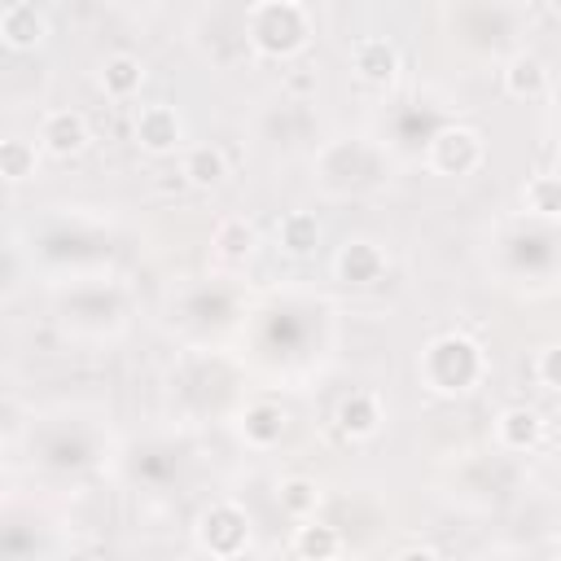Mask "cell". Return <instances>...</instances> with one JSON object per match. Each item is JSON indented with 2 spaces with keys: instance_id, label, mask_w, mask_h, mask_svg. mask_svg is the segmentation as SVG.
Instances as JSON below:
<instances>
[{
  "instance_id": "1",
  "label": "cell",
  "mask_w": 561,
  "mask_h": 561,
  "mask_svg": "<svg viewBox=\"0 0 561 561\" xmlns=\"http://www.w3.org/2000/svg\"><path fill=\"white\" fill-rule=\"evenodd\" d=\"M482 373H486V355L465 333H438L421 351V377L438 394H465L482 381Z\"/></svg>"
},
{
  "instance_id": "2",
  "label": "cell",
  "mask_w": 561,
  "mask_h": 561,
  "mask_svg": "<svg viewBox=\"0 0 561 561\" xmlns=\"http://www.w3.org/2000/svg\"><path fill=\"white\" fill-rule=\"evenodd\" d=\"M307 31H311V13L307 4L294 0H267L245 13V39L259 57H294L307 44Z\"/></svg>"
},
{
  "instance_id": "3",
  "label": "cell",
  "mask_w": 561,
  "mask_h": 561,
  "mask_svg": "<svg viewBox=\"0 0 561 561\" xmlns=\"http://www.w3.org/2000/svg\"><path fill=\"white\" fill-rule=\"evenodd\" d=\"M430 167L438 175H469V171H478L482 167V136L473 127H460V123L438 127L430 136Z\"/></svg>"
},
{
  "instance_id": "4",
  "label": "cell",
  "mask_w": 561,
  "mask_h": 561,
  "mask_svg": "<svg viewBox=\"0 0 561 561\" xmlns=\"http://www.w3.org/2000/svg\"><path fill=\"white\" fill-rule=\"evenodd\" d=\"M197 543L210 552V557H237L245 543H250V522H245V513L237 508V504H215V508H206L202 513V522H197Z\"/></svg>"
},
{
  "instance_id": "5",
  "label": "cell",
  "mask_w": 561,
  "mask_h": 561,
  "mask_svg": "<svg viewBox=\"0 0 561 561\" xmlns=\"http://www.w3.org/2000/svg\"><path fill=\"white\" fill-rule=\"evenodd\" d=\"M136 145L145 149V153H153V158H162V153H175L180 145H184V123H180V114L171 110V105H140V114H136Z\"/></svg>"
},
{
  "instance_id": "6",
  "label": "cell",
  "mask_w": 561,
  "mask_h": 561,
  "mask_svg": "<svg viewBox=\"0 0 561 561\" xmlns=\"http://www.w3.org/2000/svg\"><path fill=\"white\" fill-rule=\"evenodd\" d=\"M88 145V118L79 110H48L39 118V149L53 158H75Z\"/></svg>"
},
{
  "instance_id": "7",
  "label": "cell",
  "mask_w": 561,
  "mask_h": 561,
  "mask_svg": "<svg viewBox=\"0 0 561 561\" xmlns=\"http://www.w3.org/2000/svg\"><path fill=\"white\" fill-rule=\"evenodd\" d=\"M351 66H355V75H359L364 83L386 88V83H394V75H399V48H394L386 35H364V39H355V48H351Z\"/></svg>"
},
{
  "instance_id": "8",
  "label": "cell",
  "mask_w": 561,
  "mask_h": 561,
  "mask_svg": "<svg viewBox=\"0 0 561 561\" xmlns=\"http://www.w3.org/2000/svg\"><path fill=\"white\" fill-rule=\"evenodd\" d=\"M0 39H4L9 48H18V53L44 44V39H48V13L35 9L31 0L4 4V9H0Z\"/></svg>"
},
{
  "instance_id": "9",
  "label": "cell",
  "mask_w": 561,
  "mask_h": 561,
  "mask_svg": "<svg viewBox=\"0 0 561 561\" xmlns=\"http://www.w3.org/2000/svg\"><path fill=\"white\" fill-rule=\"evenodd\" d=\"M333 421H337V434L342 438H373L377 430H381V403H377V394H368V390H351L342 403H337V412H333Z\"/></svg>"
},
{
  "instance_id": "10",
  "label": "cell",
  "mask_w": 561,
  "mask_h": 561,
  "mask_svg": "<svg viewBox=\"0 0 561 561\" xmlns=\"http://www.w3.org/2000/svg\"><path fill=\"white\" fill-rule=\"evenodd\" d=\"M381 272H386V254H381L373 241L355 237V241H346V245L337 250V276H342L346 285H377Z\"/></svg>"
},
{
  "instance_id": "11",
  "label": "cell",
  "mask_w": 561,
  "mask_h": 561,
  "mask_svg": "<svg viewBox=\"0 0 561 561\" xmlns=\"http://www.w3.org/2000/svg\"><path fill=\"white\" fill-rule=\"evenodd\" d=\"M539 438H543V421L535 408H504L495 416V443L504 451H530L539 447Z\"/></svg>"
},
{
  "instance_id": "12",
  "label": "cell",
  "mask_w": 561,
  "mask_h": 561,
  "mask_svg": "<svg viewBox=\"0 0 561 561\" xmlns=\"http://www.w3.org/2000/svg\"><path fill=\"white\" fill-rule=\"evenodd\" d=\"M500 79H504V92H508V96L535 101V96H543V88H548V66H543L535 53H513V57L504 61Z\"/></svg>"
},
{
  "instance_id": "13",
  "label": "cell",
  "mask_w": 561,
  "mask_h": 561,
  "mask_svg": "<svg viewBox=\"0 0 561 561\" xmlns=\"http://www.w3.org/2000/svg\"><path fill=\"white\" fill-rule=\"evenodd\" d=\"M145 83V61L131 57V53H114L101 61V92L110 101H131Z\"/></svg>"
},
{
  "instance_id": "14",
  "label": "cell",
  "mask_w": 561,
  "mask_h": 561,
  "mask_svg": "<svg viewBox=\"0 0 561 561\" xmlns=\"http://www.w3.org/2000/svg\"><path fill=\"white\" fill-rule=\"evenodd\" d=\"M285 425H289L285 408L280 403H267V399L250 403L245 416H241V434H245L250 447H276L285 438Z\"/></svg>"
},
{
  "instance_id": "15",
  "label": "cell",
  "mask_w": 561,
  "mask_h": 561,
  "mask_svg": "<svg viewBox=\"0 0 561 561\" xmlns=\"http://www.w3.org/2000/svg\"><path fill=\"white\" fill-rule=\"evenodd\" d=\"M180 175H184V184H193V188H215V184H224V175H228V158H224L219 145H193V149L184 153V162H180Z\"/></svg>"
},
{
  "instance_id": "16",
  "label": "cell",
  "mask_w": 561,
  "mask_h": 561,
  "mask_svg": "<svg viewBox=\"0 0 561 561\" xmlns=\"http://www.w3.org/2000/svg\"><path fill=\"white\" fill-rule=\"evenodd\" d=\"M294 552H298V561H337L342 535H337L329 522L307 517V522H298V530H294Z\"/></svg>"
},
{
  "instance_id": "17",
  "label": "cell",
  "mask_w": 561,
  "mask_h": 561,
  "mask_svg": "<svg viewBox=\"0 0 561 561\" xmlns=\"http://www.w3.org/2000/svg\"><path fill=\"white\" fill-rule=\"evenodd\" d=\"M276 241H280L285 254L302 259V254H311V250L320 245V219H316L311 210H289V215H280V224H276Z\"/></svg>"
},
{
  "instance_id": "18",
  "label": "cell",
  "mask_w": 561,
  "mask_h": 561,
  "mask_svg": "<svg viewBox=\"0 0 561 561\" xmlns=\"http://www.w3.org/2000/svg\"><path fill=\"white\" fill-rule=\"evenodd\" d=\"M210 245H215V254H219L224 263H245V259L259 250V228H254L250 219H224V224L215 228Z\"/></svg>"
},
{
  "instance_id": "19",
  "label": "cell",
  "mask_w": 561,
  "mask_h": 561,
  "mask_svg": "<svg viewBox=\"0 0 561 561\" xmlns=\"http://www.w3.org/2000/svg\"><path fill=\"white\" fill-rule=\"evenodd\" d=\"M35 162H39V140H26V136H9L0 140V175L22 184L35 175Z\"/></svg>"
},
{
  "instance_id": "20",
  "label": "cell",
  "mask_w": 561,
  "mask_h": 561,
  "mask_svg": "<svg viewBox=\"0 0 561 561\" xmlns=\"http://www.w3.org/2000/svg\"><path fill=\"white\" fill-rule=\"evenodd\" d=\"M522 202H526V210H535L543 219H561V180L552 171L530 175L526 188H522Z\"/></svg>"
},
{
  "instance_id": "21",
  "label": "cell",
  "mask_w": 561,
  "mask_h": 561,
  "mask_svg": "<svg viewBox=\"0 0 561 561\" xmlns=\"http://www.w3.org/2000/svg\"><path fill=\"white\" fill-rule=\"evenodd\" d=\"M276 500H280V508H285L289 517L307 522V517H316V508H320V486H316L311 478H285L280 491H276Z\"/></svg>"
},
{
  "instance_id": "22",
  "label": "cell",
  "mask_w": 561,
  "mask_h": 561,
  "mask_svg": "<svg viewBox=\"0 0 561 561\" xmlns=\"http://www.w3.org/2000/svg\"><path fill=\"white\" fill-rule=\"evenodd\" d=\"M535 381L543 390H561V342H552L535 355Z\"/></svg>"
},
{
  "instance_id": "23",
  "label": "cell",
  "mask_w": 561,
  "mask_h": 561,
  "mask_svg": "<svg viewBox=\"0 0 561 561\" xmlns=\"http://www.w3.org/2000/svg\"><path fill=\"white\" fill-rule=\"evenodd\" d=\"M394 561H438V552L434 548H403Z\"/></svg>"
},
{
  "instance_id": "24",
  "label": "cell",
  "mask_w": 561,
  "mask_h": 561,
  "mask_svg": "<svg viewBox=\"0 0 561 561\" xmlns=\"http://www.w3.org/2000/svg\"><path fill=\"white\" fill-rule=\"evenodd\" d=\"M289 88H294V92H307V88H316V83H311L307 75H294V79H289Z\"/></svg>"
},
{
  "instance_id": "25",
  "label": "cell",
  "mask_w": 561,
  "mask_h": 561,
  "mask_svg": "<svg viewBox=\"0 0 561 561\" xmlns=\"http://www.w3.org/2000/svg\"><path fill=\"white\" fill-rule=\"evenodd\" d=\"M552 175H557V180H561V153H557V162H552Z\"/></svg>"
},
{
  "instance_id": "26",
  "label": "cell",
  "mask_w": 561,
  "mask_h": 561,
  "mask_svg": "<svg viewBox=\"0 0 561 561\" xmlns=\"http://www.w3.org/2000/svg\"><path fill=\"white\" fill-rule=\"evenodd\" d=\"M557 561H561V535H557Z\"/></svg>"
}]
</instances>
